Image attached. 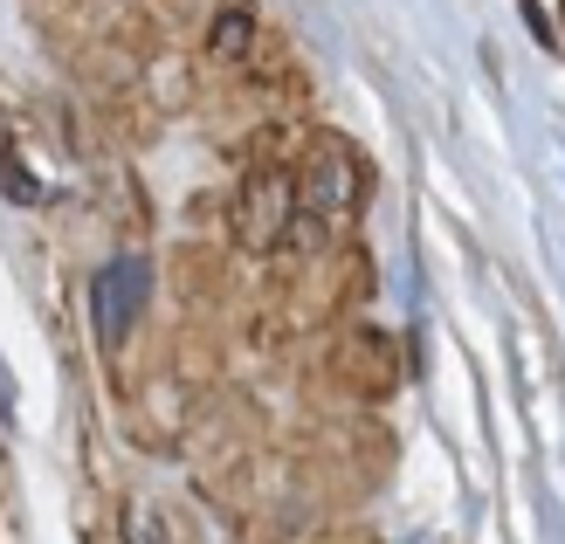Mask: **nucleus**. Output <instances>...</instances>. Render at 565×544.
Returning <instances> with one entry per match:
<instances>
[{
    "label": "nucleus",
    "mask_w": 565,
    "mask_h": 544,
    "mask_svg": "<svg viewBox=\"0 0 565 544\" xmlns=\"http://www.w3.org/2000/svg\"><path fill=\"white\" fill-rule=\"evenodd\" d=\"M359 200H365V166L352 159V146L324 138V146L303 159V173H297V221H290V242H297V248H331V242L352 227Z\"/></svg>",
    "instance_id": "1"
},
{
    "label": "nucleus",
    "mask_w": 565,
    "mask_h": 544,
    "mask_svg": "<svg viewBox=\"0 0 565 544\" xmlns=\"http://www.w3.org/2000/svg\"><path fill=\"white\" fill-rule=\"evenodd\" d=\"M146 297H152V263L146 255H110V263L97 269V282H90V331H97L104 352H118L131 338V324L146 318Z\"/></svg>",
    "instance_id": "2"
},
{
    "label": "nucleus",
    "mask_w": 565,
    "mask_h": 544,
    "mask_svg": "<svg viewBox=\"0 0 565 544\" xmlns=\"http://www.w3.org/2000/svg\"><path fill=\"white\" fill-rule=\"evenodd\" d=\"M290 221H297V173L263 166V173L242 180V193H235V242L248 255L282 248V242H290Z\"/></svg>",
    "instance_id": "3"
},
{
    "label": "nucleus",
    "mask_w": 565,
    "mask_h": 544,
    "mask_svg": "<svg viewBox=\"0 0 565 544\" xmlns=\"http://www.w3.org/2000/svg\"><path fill=\"white\" fill-rule=\"evenodd\" d=\"M256 49V14L228 0V8H214V28H207V55L214 63H242V55Z\"/></svg>",
    "instance_id": "4"
},
{
    "label": "nucleus",
    "mask_w": 565,
    "mask_h": 544,
    "mask_svg": "<svg viewBox=\"0 0 565 544\" xmlns=\"http://www.w3.org/2000/svg\"><path fill=\"white\" fill-rule=\"evenodd\" d=\"M0 193H8V200H21V207H35V200H42V186L28 180V166H21L14 152H0Z\"/></svg>",
    "instance_id": "5"
},
{
    "label": "nucleus",
    "mask_w": 565,
    "mask_h": 544,
    "mask_svg": "<svg viewBox=\"0 0 565 544\" xmlns=\"http://www.w3.org/2000/svg\"><path fill=\"white\" fill-rule=\"evenodd\" d=\"M125 531H131V544H166V531L152 524V503H131L125 510Z\"/></svg>",
    "instance_id": "6"
},
{
    "label": "nucleus",
    "mask_w": 565,
    "mask_h": 544,
    "mask_svg": "<svg viewBox=\"0 0 565 544\" xmlns=\"http://www.w3.org/2000/svg\"><path fill=\"white\" fill-rule=\"evenodd\" d=\"M0 420H14V380H8V359H0Z\"/></svg>",
    "instance_id": "7"
}]
</instances>
